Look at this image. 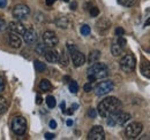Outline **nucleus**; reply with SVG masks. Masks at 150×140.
Instances as JSON below:
<instances>
[{
	"instance_id": "1",
	"label": "nucleus",
	"mask_w": 150,
	"mask_h": 140,
	"mask_svg": "<svg viewBox=\"0 0 150 140\" xmlns=\"http://www.w3.org/2000/svg\"><path fill=\"white\" fill-rule=\"evenodd\" d=\"M120 108H121V102H120V100L118 98L108 97V98H105L104 100H102L99 102L97 110H98V114L102 117L106 118L108 116H110L111 114L115 113L117 110H120Z\"/></svg>"
},
{
	"instance_id": "2",
	"label": "nucleus",
	"mask_w": 150,
	"mask_h": 140,
	"mask_svg": "<svg viewBox=\"0 0 150 140\" xmlns=\"http://www.w3.org/2000/svg\"><path fill=\"white\" fill-rule=\"evenodd\" d=\"M87 75H88V79L89 82H95L97 79H103L106 78L109 76V68L106 64L100 63V62H95L93 63L88 70H87Z\"/></svg>"
},
{
	"instance_id": "3",
	"label": "nucleus",
	"mask_w": 150,
	"mask_h": 140,
	"mask_svg": "<svg viewBox=\"0 0 150 140\" xmlns=\"http://www.w3.org/2000/svg\"><path fill=\"white\" fill-rule=\"evenodd\" d=\"M106 118H108V121H106L108 125H110V126L125 125L126 123L131 120V115L128 113H125V111H121V110H117L115 113L111 114Z\"/></svg>"
},
{
	"instance_id": "4",
	"label": "nucleus",
	"mask_w": 150,
	"mask_h": 140,
	"mask_svg": "<svg viewBox=\"0 0 150 140\" xmlns=\"http://www.w3.org/2000/svg\"><path fill=\"white\" fill-rule=\"evenodd\" d=\"M67 48L69 51V54H71V57H72V61L74 63L75 67H81L86 63V56L83 53H81L76 47L75 45H72V44H67Z\"/></svg>"
},
{
	"instance_id": "5",
	"label": "nucleus",
	"mask_w": 150,
	"mask_h": 140,
	"mask_svg": "<svg viewBox=\"0 0 150 140\" xmlns=\"http://www.w3.org/2000/svg\"><path fill=\"white\" fill-rule=\"evenodd\" d=\"M27 120L23 116H15L12 120V130L14 131L15 134L18 136H23L27 131Z\"/></svg>"
},
{
	"instance_id": "6",
	"label": "nucleus",
	"mask_w": 150,
	"mask_h": 140,
	"mask_svg": "<svg viewBox=\"0 0 150 140\" xmlns=\"http://www.w3.org/2000/svg\"><path fill=\"white\" fill-rule=\"evenodd\" d=\"M143 130V125L140 122H132L125 129V134L128 139H135L140 136V133Z\"/></svg>"
},
{
	"instance_id": "7",
	"label": "nucleus",
	"mask_w": 150,
	"mask_h": 140,
	"mask_svg": "<svg viewBox=\"0 0 150 140\" xmlns=\"http://www.w3.org/2000/svg\"><path fill=\"white\" fill-rule=\"evenodd\" d=\"M135 67H136V60H135L134 55H132V54H126L120 60V68L125 72L134 71Z\"/></svg>"
},
{
	"instance_id": "8",
	"label": "nucleus",
	"mask_w": 150,
	"mask_h": 140,
	"mask_svg": "<svg viewBox=\"0 0 150 140\" xmlns=\"http://www.w3.org/2000/svg\"><path fill=\"white\" fill-rule=\"evenodd\" d=\"M113 88H114V84L112 80H104V82H100L97 84V86L95 88V93H96V95L102 97V95L110 93L113 90Z\"/></svg>"
},
{
	"instance_id": "9",
	"label": "nucleus",
	"mask_w": 150,
	"mask_h": 140,
	"mask_svg": "<svg viewBox=\"0 0 150 140\" xmlns=\"http://www.w3.org/2000/svg\"><path fill=\"white\" fill-rule=\"evenodd\" d=\"M30 14V8L27 5L19 4L13 8V18L16 20H24L29 16Z\"/></svg>"
},
{
	"instance_id": "10",
	"label": "nucleus",
	"mask_w": 150,
	"mask_h": 140,
	"mask_svg": "<svg viewBox=\"0 0 150 140\" xmlns=\"http://www.w3.org/2000/svg\"><path fill=\"white\" fill-rule=\"evenodd\" d=\"M88 139L89 140H104L105 139V132L104 129L100 125L94 126L89 133H88Z\"/></svg>"
},
{
	"instance_id": "11",
	"label": "nucleus",
	"mask_w": 150,
	"mask_h": 140,
	"mask_svg": "<svg viewBox=\"0 0 150 140\" xmlns=\"http://www.w3.org/2000/svg\"><path fill=\"white\" fill-rule=\"evenodd\" d=\"M43 41L47 47H54L58 45L59 39L53 31H45L43 34Z\"/></svg>"
},
{
	"instance_id": "12",
	"label": "nucleus",
	"mask_w": 150,
	"mask_h": 140,
	"mask_svg": "<svg viewBox=\"0 0 150 140\" xmlns=\"http://www.w3.org/2000/svg\"><path fill=\"white\" fill-rule=\"evenodd\" d=\"M23 39L28 45H34L37 41V34L34 28H28L23 34Z\"/></svg>"
},
{
	"instance_id": "13",
	"label": "nucleus",
	"mask_w": 150,
	"mask_h": 140,
	"mask_svg": "<svg viewBox=\"0 0 150 140\" xmlns=\"http://www.w3.org/2000/svg\"><path fill=\"white\" fill-rule=\"evenodd\" d=\"M8 30H11L12 32L19 34V35H23L27 30V28L24 27V24H22L20 21H13L8 24Z\"/></svg>"
},
{
	"instance_id": "14",
	"label": "nucleus",
	"mask_w": 150,
	"mask_h": 140,
	"mask_svg": "<svg viewBox=\"0 0 150 140\" xmlns=\"http://www.w3.org/2000/svg\"><path fill=\"white\" fill-rule=\"evenodd\" d=\"M8 39H9V45H11L13 48H20V47H21L22 40H21V38H20L15 32H11Z\"/></svg>"
},
{
	"instance_id": "15",
	"label": "nucleus",
	"mask_w": 150,
	"mask_h": 140,
	"mask_svg": "<svg viewBox=\"0 0 150 140\" xmlns=\"http://www.w3.org/2000/svg\"><path fill=\"white\" fill-rule=\"evenodd\" d=\"M44 55H45L46 61L50 62V63H57V62H59V54H58V52L54 51V50H49V51H46Z\"/></svg>"
},
{
	"instance_id": "16",
	"label": "nucleus",
	"mask_w": 150,
	"mask_h": 140,
	"mask_svg": "<svg viewBox=\"0 0 150 140\" xmlns=\"http://www.w3.org/2000/svg\"><path fill=\"white\" fill-rule=\"evenodd\" d=\"M56 24L59 28H61V29H67L69 27L71 22H69V20L66 16H60V18H58L56 20Z\"/></svg>"
},
{
	"instance_id": "17",
	"label": "nucleus",
	"mask_w": 150,
	"mask_h": 140,
	"mask_svg": "<svg viewBox=\"0 0 150 140\" xmlns=\"http://www.w3.org/2000/svg\"><path fill=\"white\" fill-rule=\"evenodd\" d=\"M140 70H141V72H142V75H143L144 77H147V78L150 79V62L143 61V62L141 63Z\"/></svg>"
},
{
	"instance_id": "18",
	"label": "nucleus",
	"mask_w": 150,
	"mask_h": 140,
	"mask_svg": "<svg viewBox=\"0 0 150 140\" xmlns=\"http://www.w3.org/2000/svg\"><path fill=\"white\" fill-rule=\"evenodd\" d=\"M110 25H111V22H110L108 18H102V20H99L98 23H97V27H98V29H100V30H108V29L110 28Z\"/></svg>"
},
{
	"instance_id": "19",
	"label": "nucleus",
	"mask_w": 150,
	"mask_h": 140,
	"mask_svg": "<svg viewBox=\"0 0 150 140\" xmlns=\"http://www.w3.org/2000/svg\"><path fill=\"white\" fill-rule=\"evenodd\" d=\"M111 52H112L113 56H119V55H121L124 53V48L120 45H118L117 43H114L111 46Z\"/></svg>"
},
{
	"instance_id": "20",
	"label": "nucleus",
	"mask_w": 150,
	"mask_h": 140,
	"mask_svg": "<svg viewBox=\"0 0 150 140\" xmlns=\"http://www.w3.org/2000/svg\"><path fill=\"white\" fill-rule=\"evenodd\" d=\"M99 57H100V52L99 51H93V52H90V54H89L88 62L89 63H95V62H97L99 60Z\"/></svg>"
},
{
	"instance_id": "21",
	"label": "nucleus",
	"mask_w": 150,
	"mask_h": 140,
	"mask_svg": "<svg viewBox=\"0 0 150 140\" xmlns=\"http://www.w3.org/2000/svg\"><path fill=\"white\" fill-rule=\"evenodd\" d=\"M7 108H8V100L5 97L0 95V115L4 114L7 110Z\"/></svg>"
},
{
	"instance_id": "22",
	"label": "nucleus",
	"mask_w": 150,
	"mask_h": 140,
	"mask_svg": "<svg viewBox=\"0 0 150 140\" xmlns=\"http://www.w3.org/2000/svg\"><path fill=\"white\" fill-rule=\"evenodd\" d=\"M52 88V85H51V83L47 80V79H42L40 80V83H39V88L43 91V92H47L49 90H51Z\"/></svg>"
},
{
	"instance_id": "23",
	"label": "nucleus",
	"mask_w": 150,
	"mask_h": 140,
	"mask_svg": "<svg viewBox=\"0 0 150 140\" xmlns=\"http://www.w3.org/2000/svg\"><path fill=\"white\" fill-rule=\"evenodd\" d=\"M118 2L124 7H133L136 5L137 0H118Z\"/></svg>"
},
{
	"instance_id": "24",
	"label": "nucleus",
	"mask_w": 150,
	"mask_h": 140,
	"mask_svg": "<svg viewBox=\"0 0 150 140\" xmlns=\"http://www.w3.org/2000/svg\"><path fill=\"white\" fill-rule=\"evenodd\" d=\"M46 47H47V46H46L44 43H43V44H42V43H39V44L36 45V50H35V51H36L37 54L42 55V54H45V52L47 51V50H46Z\"/></svg>"
},
{
	"instance_id": "25",
	"label": "nucleus",
	"mask_w": 150,
	"mask_h": 140,
	"mask_svg": "<svg viewBox=\"0 0 150 140\" xmlns=\"http://www.w3.org/2000/svg\"><path fill=\"white\" fill-rule=\"evenodd\" d=\"M35 69L37 70L38 72H43L44 70L46 69V66H45V63H43V62L36 60L35 61Z\"/></svg>"
},
{
	"instance_id": "26",
	"label": "nucleus",
	"mask_w": 150,
	"mask_h": 140,
	"mask_svg": "<svg viewBox=\"0 0 150 140\" xmlns=\"http://www.w3.org/2000/svg\"><path fill=\"white\" fill-rule=\"evenodd\" d=\"M59 62L61 63V66H64V67H66L67 64H68V60H67V55H66V53L62 51V53L59 55Z\"/></svg>"
},
{
	"instance_id": "27",
	"label": "nucleus",
	"mask_w": 150,
	"mask_h": 140,
	"mask_svg": "<svg viewBox=\"0 0 150 140\" xmlns=\"http://www.w3.org/2000/svg\"><path fill=\"white\" fill-rule=\"evenodd\" d=\"M56 98L54 97H52V95H49L47 98H46V105L49 108H54L56 107Z\"/></svg>"
},
{
	"instance_id": "28",
	"label": "nucleus",
	"mask_w": 150,
	"mask_h": 140,
	"mask_svg": "<svg viewBox=\"0 0 150 140\" xmlns=\"http://www.w3.org/2000/svg\"><path fill=\"white\" fill-rule=\"evenodd\" d=\"M69 91L72 92V93H77V91H79V85H77V83L75 82V80H72L71 83H69Z\"/></svg>"
},
{
	"instance_id": "29",
	"label": "nucleus",
	"mask_w": 150,
	"mask_h": 140,
	"mask_svg": "<svg viewBox=\"0 0 150 140\" xmlns=\"http://www.w3.org/2000/svg\"><path fill=\"white\" fill-rule=\"evenodd\" d=\"M90 31H91V29H90L89 25H83V27H81V34L83 36H88L90 34Z\"/></svg>"
},
{
	"instance_id": "30",
	"label": "nucleus",
	"mask_w": 150,
	"mask_h": 140,
	"mask_svg": "<svg viewBox=\"0 0 150 140\" xmlns=\"http://www.w3.org/2000/svg\"><path fill=\"white\" fill-rule=\"evenodd\" d=\"M117 44H118V45H120L122 48H125V46H126L127 41H126V39H125L122 36H119V38H118V40H117Z\"/></svg>"
},
{
	"instance_id": "31",
	"label": "nucleus",
	"mask_w": 150,
	"mask_h": 140,
	"mask_svg": "<svg viewBox=\"0 0 150 140\" xmlns=\"http://www.w3.org/2000/svg\"><path fill=\"white\" fill-rule=\"evenodd\" d=\"M87 115H88V117H90V118H95V117L97 116V111L95 110L94 108H90V109L88 110Z\"/></svg>"
},
{
	"instance_id": "32",
	"label": "nucleus",
	"mask_w": 150,
	"mask_h": 140,
	"mask_svg": "<svg viewBox=\"0 0 150 140\" xmlns=\"http://www.w3.org/2000/svg\"><path fill=\"white\" fill-rule=\"evenodd\" d=\"M98 14H99V9H98L97 7H93V8L90 9V15H91L93 18H97Z\"/></svg>"
},
{
	"instance_id": "33",
	"label": "nucleus",
	"mask_w": 150,
	"mask_h": 140,
	"mask_svg": "<svg viewBox=\"0 0 150 140\" xmlns=\"http://www.w3.org/2000/svg\"><path fill=\"white\" fill-rule=\"evenodd\" d=\"M83 90H84L86 92H90V91L93 90V84H91V82H89V83L84 84V86H83Z\"/></svg>"
},
{
	"instance_id": "34",
	"label": "nucleus",
	"mask_w": 150,
	"mask_h": 140,
	"mask_svg": "<svg viewBox=\"0 0 150 140\" xmlns=\"http://www.w3.org/2000/svg\"><path fill=\"white\" fill-rule=\"evenodd\" d=\"M115 35L118 36V37H119V36H124L125 35V30H124L122 28H120V27H119V28H117V29H115Z\"/></svg>"
},
{
	"instance_id": "35",
	"label": "nucleus",
	"mask_w": 150,
	"mask_h": 140,
	"mask_svg": "<svg viewBox=\"0 0 150 140\" xmlns=\"http://www.w3.org/2000/svg\"><path fill=\"white\" fill-rule=\"evenodd\" d=\"M5 85H6L5 79H4V77H2V76H0V92H2V91L5 90Z\"/></svg>"
},
{
	"instance_id": "36",
	"label": "nucleus",
	"mask_w": 150,
	"mask_h": 140,
	"mask_svg": "<svg viewBox=\"0 0 150 140\" xmlns=\"http://www.w3.org/2000/svg\"><path fill=\"white\" fill-rule=\"evenodd\" d=\"M49 125H50V127H51V129H53V130L57 129V122L54 121V120H51L50 123H49Z\"/></svg>"
},
{
	"instance_id": "37",
	"label": "nucleus",
	"mask_w": 150,
	"mask_h": 140,
	"mask_svg": "<svg viewBox=\"0 0 150 140\" xmlns=\"http://www.w3.org/2000/svg\"><path fill=\"white\" fill-rule=\"evenodd\" d=\"M2 29H5V20L2 18H0V32H1Z\"/></svg>"
},
{
	"instance_id": "38",
	"label": "nucleus",
	"mask_w": 150,
	"mask_h": 140,
	"mask_svg": "<svg viewBox=\"0 0 150 140\" xmlns=\"http://www.w3.org/2000/svg\"><path fill=\"white\" fill-rule=\"evenodd\" d=\"M56 136L53 134V133H45V139H53Z\"/></svg>"
},
{
	"instance_id": "39",
	"label": "nucleus",
	"mask_w": 150,
	"mask_h": 140,
	"mask_svg": "<svg viewBox=\"0 0 150 140\" xmlns=\"http://www.w3.org/2000/svg\"><path fill=\"white\" fill-rule=\"evenodd\" d=\"M7 5V0H0V8H5Z\"/></svg>"
},
{
	"instance_id": "40",
	"label": "nucleus",
	"mask_w": 150,
	"mask_h": 140,
	"mask_svg": "<svg viewBox=\"0 0 150 140\" xmlns=\"http://www.w3.org/2000/svg\"><path fill=\"white\" fill-rule=\"evenodd\" d=\"M42 101H43L42 97H40V95H37V97H36V104H37V105H40V104H42Z\"/></svg>"
},
{
	"instance_id": "41",
	"label": "nucleus",
	"mask_w": 150,
	"mask_h": 140,
	"mask_svg": "<svg viewBox=\"0 0 150 140\" xmlns=\"http://www.w3.org/2000/svg\"><path fill=\"white\" fill-rule=\"evenodd\" d=\"M56 1L57 0H46V5H47V6H52Z\"/></svg>"
},
{
	"instance_id": "42",
	"label": "nucleus",
	"mask_w": 150,
	"mask_h": 140,
	"mask_svg": "<svg viewBox=\"0 0 150 140\" xmlns=\"http://www.w3.org/2000/svg\"><path fill=\"white\" fill-rule=\"evenodd\" d=\"M60 107H61V110H62V113H64V111L66 110V104L62 101V102H61V105H60Z\"/></svg>"
},
{
	"instance_id": "43",
	"label": "nucleus",
	"mask_w": 150,
	"mask_h": 140,
	"mask_svg": "<svg viewBox=\"0 0 150 140\" xmlns=\"http://www.w3.org/2000/svg\"><path fill=\"white\" fill-rule=\"evenodd\" d=\"M66 124H67L68 126H72V125H73V121H71V120H68V121H67V123H66Z\"/></svg>"
},
{
	"instance_id": "44",
	"label": "nucleus",
	"mask_w": 150,
	"mask_h": 140,
	"mask_svg": "<svg viewBox=\"0 0 150 140\" xmlns=\"http://www.w3.org/2000/svg\"><path fill=\"white\" fill-rule=\"evenodd\" d=\"M71 8H72V9H76V2H73V4L71 5Z\"/></svg>"
},
{
	"instance_id": "45",
	"label": "nucleus",
	"mask_w": 150,
	"mask_h": 140,
	"mask_svg": "<svg viewBox=\"0 0 150 140\" xmlns=\"http://www.w3.org/2000/svg\"><path fill=\"white\" fill-rule=\"evenodd\" d=\"M144 25H146V27H148V25H150V18H148L147 21H146V23H144Z\"/></svg>"
},
{
	"instance_id": "46",
	"label": "nucleus",
	"mask_w": 150,
	"mask_h": 140,
	"mask_svg": "<svg viewBox=\"0 0 150 140\" xmlns=\"http://www.w3.org/2000/svg\"><path fill=\"white\" fill-rule=\"evenodd\" d=\"M64 1H65V2H69V0H64Z\"/></svg>"
}]
</instances>
